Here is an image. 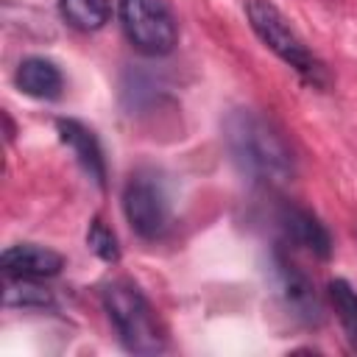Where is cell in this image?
I'll use <instances>...</instances> for the list:
<instances>
[{"label": "cell", "instance_id": "obj_6", "mask_svg": "<svg viewBox=\"0 0 357 357\" xmlns=\"http://www.w3.org/2000/svg\"><path fill=\"white\" fill-rule=\"evenodd\" d=\"M279 226H282L284 237L296 248H301V251H307V254H312L318 259H329V254H332V234L321 223L318 215H312L304 206L284 204L279 209Z\"/></svg>", "mask_w": 357, "mask_h": 357}, {"label": "cell", "instance_id": "obj_4", "mask_svg": "<svg viewBox=\"0 0 357 357\" xmlns=\"http://www.w3.org/2000/svg\"><path fill=\"white\" fill-rule=\"evenodd\" d=\"M126 39L142 56H167L178 42V22L167 0H117Z\"/></svg>", "mask_w": 357, "mask_h": 357}, {"label": "cell", "instance_id": "obj_3", "mask_svg": "<svg viewBox=\"0 0 357 357\" xmlns=\"http://www.w3.org/2000/svg\"><path fill=\"white\" fill-rule=\"evenodd\" d=\"M245 17L251 31L259 36V42L273 50L287 67H293L307 84L312 86H326L329 75L324 61L307 47V42L298 36V31L290 25V20L273 6L271 0H248L245 3Z\"/></svg>", "mask_w": 357, "mask_h": 357}, {"label": "cell", "instance_id": "obj_10", "mask_svg": "<svg viewBox=\"0 0 357 357\" xmlns=\"http://www.w3.org/2000/svg\"><path fill=\"white\" fill-rule=\"evenodd\" d=\"M14 84L22 95L36 98V100H56L64 89V75L61 70L45 59V56H28L20 61L14 73Z\"/></svg>", "mask_w": 357, "mask_h": 357}, {"label": "cell", "instance_id": "obj_5", "mask_svg": "<svg viewBox=\"0 0 357 357\" xmlns=\"http://www.w3.org/2000/svg\"><path fill=\"white\" fill-rule=\"evenodd\" d=\"M123 215L142 240L162 237L170 226V201L162 181L151 173H134L123 187Z\"/></svg>", "mask_w": 357, "mask_h": 357}, {"label": "cell", "instance_id": "obj_1", "mask_svg": "<svg viewBox=\"0 0 357 357\" xmlns=\"http://www.w3.org/2000/svg\"><path fill=\"white\" fill-rule=\"evenodd\" d=\"M223 139L234 165L265 187H282L296 176V159L284 134L254 109H234L223 120Z\"/></svg>", "mask_w": 357, "mask_h": 357}, {"label": "cell", "instance_id": "obj_9", "mask_svg": "<svg viewBox=\"0 0 357 357\" xmlns=\"http://www.w3.org/2000/svg\"><path fill=\"white\" fill-rule=\"evenodd\" d=\"M56 131H59V139L73 151V156L78 159L84 173L95 184H103L106 181V159H103V148H100L95 131L78 120H70V117H61L56 123Z\"/></svg>", "mask_w": 357, "mask_h": 357}, {"label": "cell", "instance_id": "obj_13", "mask_svg": "<svg viewBox=\"0 0 357 357\" xmlns=\"http://www.w3.org/2000/svg\"><path fill=\"white\" fill-rule=\"evenodd\" d=\"M6 304L8 307H25V310H42L53 304V296L33 284V279H11L8 290H6Z\"/></svg>", "mask_w": 357, "mask_h": 357}, {"label": "cell", "instance_id": "obj_7", "mask_svg": "<svg viewBox=\"0 0 357 357\" xmlns=\"http://www.w3.org/2000/svg\"><path fill=\"white\" fill-rule=\"evenodd\" d=\"M3 273L8 279H50L64 268V257L53 248L36 243H17L8 245L0 257Z\"/></svg>", "mask_w": 357, "mask_h": 357}, {"label": "cell", "instance_id": "obj_11", "mask_svg": "<svg viewBox=\"0 0 357 357\" xmlns=\"http://www.w3.org/2000/svg\"><path fill=\"white\" fill-rule=\"evenodd\" d=\"M59 8L61 17L84 33L100 31L112 17V0H59Z\"/></svg>", "mask_w": 357, "mask_h": 357}, {"label": "cell", "instance_id": "obj_8", "mask_svg": "<svg viewBox=\"0 0 357 357\" xmlns=\"http://www.w3.org/2000/svg\"><path fill=\"white\" fill-rule=\"evenodd\" d=\"M276 271H279V287H282L284 304L293 310V315L301 318L304 324H318L321 321V298H318L310 276L284 257H276Z\"/></svg>", "mask_w": 357, "mask_h": 357}, {"label": "cell", "instance_id": "obj_12", "mask_svg": "<svg viewBox=\"0 0 357 357\" xmlns=\"http://www.w3.org/2000/svg\"><path fill=\"white\" fill-rule=\"evenodd\" d=\"M329 301L346 329V337L357 346V290L346 279H332L329 282Z\"/></svg>", "mask_w": 357, "mask_h": 357}, {"label": "cell", "instance_id": "obj_2", "mask_svg": "<svg viewBox=\"0 0 357 357\" xmlns=\"http://www.w3.org/2000/svg\"><path fill=\"white\" fill-rule=\"evenodd\" d=\"M103 310L117 329V337L123 346L134 354H159L167 349V337L162 332V324L145 298V293L128 282L114 279L103 287Z\"/></svg>", "mask_w": 357, "mask_h": 357}, {"label": "cell", "instance_id": "obj_14", "mask_svg": "<svg viewBox=\"0 0 357 357\" xmlns=\"http://www.w3.org/2000/svg\"><path fill=\"white\" fill-rule=\"evenodd\" d=\"M86 245L103 259V262H117L120 259V245L114 231L103 223V218H92L89 229H86Z\"/></svg>", "mask_w": 357, "mask_h": 357}]
</instances>
